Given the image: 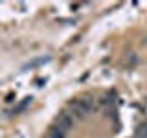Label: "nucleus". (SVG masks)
Wrapping results in <instances>:
<instances>
[{
	"label": "nucleus",
	"instance_id": "obj_5",
	"mask_svg": "<svg viewBox=\"0 0 147 138\" xmlns=\"http://www.w3.org/2000/svg\"><path fill=\"white\" fill-rule=\"evenodd\" d=\"M144 44H147V37H145V41H144Z\"/></svg>",
	"mask_w": 147,
	"mask_h": 138
},
{
	"label": "nucleus",
	"instance_id": "obj_4",
	"mask_svg": "<svg viewBox=\"0 0 147 138\" xmlns=\"http://www.w3.org/2000/svg\"><path fill=\"white\" fill-rule=\"evenodd\" d=\"M134 138H147V122H144V123H140V125L136 127Z\"/></svg>",
	"mask_w": 147,
	"mask_h": 138
},
{
	"label": "nucleus",
	"instance_id": "obj_3",
	"mask_svg": "<svg viewBox=\"0 0 147 138\" xmlns=\"http://www.w3.org/2000/svg\"><path fill=\"white\" fill-rule=\"evenodd\" d=\"M46 138H66V131H64L63 127H59L57 123H52L48 129V133H46Z\"/></svg>",
	"mask_w": 147,
	"mask_h": 138
},
{
	"label": "nucleus",
	"instance_id": "obj_2",
	"mask_svg": "<svg viewBox=\"0 0 147 138\" xmlns=\"http://www.w3.org/2000/svg\"><path fill=\"white\" fill-rule=\"evenodd\" d=\"M77 103H79V107H81V110H83V114H90L92 110H94V105H96V99L92 98L90 94H85L83 98H79L77 99Z\"/></svg>",
	"mask_w": 147,
	"mask_h": 138
},
{
	"label": "nucleus",
	"instance_id": "obj_1",
	"mask_svg": "<svg viewBox=\"0 0 147 138\" xmlns=\"http://www.w3.org/2000/svg\"><path fill=\"white\" fill-rule=\"evenodd\" d=\"M55 123H57L59 127H63L64 131H70V129H74V123H76V120H74V116L68 110H63V112L57 114V118H55Z\"/></svg>",
	"mask_w": 147,
	"mask_h": 138
}]
</instances>
